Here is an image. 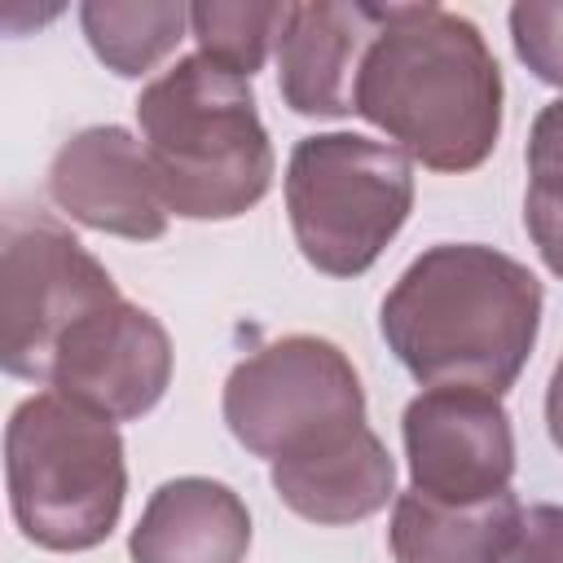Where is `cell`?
<instances>
[{"label":"cell","mask_w":563,"mask_h":563,"mask_svg":"<svg viewBox=\"0 0 563 563\" xmlns=\"http://www.w3.org/2000/svg\"><path fill=\"white\" fill-rule=\"evenodd\" d=\"M541 282L484 242L427 246L387 290L378 325L422 387L510 391L541 330Z\"/></svg>","instance_id":"cell-1"},{"label":"cell","mask_w":563,"mask_h":563,"mask_svg":"<svg viewBox=\"0 0 563 563\" xmlns=\"http://www.w3.org/2000/svg\"><path fill=\"white\" fill-rule=\"evenodd\" d=\"M356 114L431 172H475L501 136V66L479 26L440 4H387Z\"/></svg>","instance_id":"cell-2"},{"label":"cell","mask_w":563,"mask_h":563,"mask_svg":"<svg viewBox=\"0 0 563 563\" xmlns=\"http://www.w3.org/2000/svg\"><path fill=\"white\" fill-rule=\"evenodd\" d=\"M141 150L167 216L238 220L273 189V141L251 79L194 53L136 97Z\"/></svg>","instance_id":"cell-3"},{"label":"cell","mask_w":563,"mask_h":563,"mask_svg":"<svg viewBox=\"0 0 563 563\" xmlns=\"http://www.w3.org/2000/svg\"><path fill=\"white\" fill-rule=\"evenodd\" d=\"M4 484L13 523L31 545L53 554L97 550L123 515V440L110 418L62 391H35L9 413Z\"/></svg>","instance_id":"cell-4"},{"label":"cell","mask_w":563,"mask_h":563,"mask_svg":"<svg viewBox=\"0 0 563 563\" xmlns=\"http://www.w3.org/2000/svg\"><path fill=\"white\" fill-rule=\"evenodd\" d=\"M413 211V167L361 132L303 136L286 163V216L299 255L325 277H361Z\"/></svg>","instance_id":"cell-5"},{"label":"cell","mask_w":563,"mask_h":563,"mask_svg":"<svg viewBox=\"0 0 563 563\" xmlns=\"http://www.w3.org/2000/svg\"><path fill=\"white\" fill-rule=\"evenodd\" d=\"M220 409L246 453L295 462L365 427V387L339 343L286 334L233 365Z\"/></svg>","instance_id":"cell-6"},{"label":"cell","mask_w":563,"mask_h":563,"mask_svg":"<svg viewBox=\"0 0 563 563\" xmlns=\"http://www.w3.org/2000/svg\"><path fill=\"white\" fill-rule=\"evenodd\" d=\"M123 299L101 260L48 211L9 207L0 238V365L44 383L57 343L88 312Z\"/></svg>","instance_id":"cell-7"},{"label":"cell","mask_w":563,"mask_h":563,"mask_svg":"<svg viewBox=\"0 0 563 563\" xmlns=\"http://www.w3.org/2000/svg\"><path fill=\"white\" fill-rule=\"evenodd\" d=\"M409 488L444 506L510 493L515 431L501 396L484 387H422L400 418Z\"/></svg>","instance_id":"cell-8"},{"label":"cell","mask_w":563,"mask_h":563,"mask_svg":"<svg viewBox=\"0 0 563 563\" xmlns=\"http://www.w3.org/2000/svg\"><path fill=\"white\" fill-rule=\"evenodd\" d=\"M44 383L110 422H132L150 413L172 383V339L154 312L114 299L70 325Z\"/></svg>","instance_id":"cell-9"},{"label":"cell","mask_w":563,"mask_h":563,"mask_svg":"<svg viewBox=\"0 0 563 563\" xmlns=\"http://www.w3.org/2000/svg\"><path fill=\"white\" fill-rule=\"evenodd\" d=\"M48 198L84 229L128 242L167 233V207L154 189L141 141L119 123H97L62 141L48 163Z\"/></svg>","instance_id":"cell-10"},{"label":"cell","mask_w":563,"mask_h":563,"mask_svg":"<svg viewBox=\"0 0 563 563\" xmlns=\"http://www.w3.org/2000/svg\"><path fill=\"white\" fill-rule=\"evenodd\" d=\"M387 4L369 0H303L290 4L277 40V88L295 114H356L361 62L383 31Z\"/></svg>","instance_id":"cell-11"},{"label":"cell","mask_w":563,"mask_h":563,"mask_svg":"<svg viewBox=\"0 0 563 563\" xmlns=\"http://www.w3.org/2000/svg\"><path fill=\"white\" fill-rule=\"evenodd\" d=\"M246 550V501L229 484L202 475L158 484L128 537L132 563H242Z\"/></svg>","instance_id":"cell-12"},{"label":"cell","mask_w":563,"mask_h":563,"mask_svg":"<svg viewBox=\"0 0 563 563\" xmlns=\"http://www.w3.org/2000/svg\"><path fill=\"white\" fill-rule=\"evenodd\" d=\"M273 493L282 506H290L308 523L343 528L378 515L396 497V462L387 444L365 427L343 435L339 444L295 457V462H273L268 466Z\"/></svg>","instance_id":"cell-13"},{"label":"cell","mask_w":563,"mask_h":563,"mask_svg":"<svg viewBox=\"0 0 563 563\" xmlns=\"http://www.w3.org/2000/svg\"><path fill=\"white\" fill-rule=\"evenodd\" d=\"M519 497L501 493L479 506H444L422 493H400L387 528L396 563H493L519 528Z\"/></svg>","instance_id":"cell-14"},{"label":"cell","mask_w":563,"mask_h":563,"mask_svg":"<svg viewBox=\"0 0 563 563\" xmlns=\"http://www.w3.org/2000/svg\"><path fill=\"white\" fill-rule=\"evenodd\" d=\"M79 26L92 53L123 79L150 75L185 40L189 9L180 0H88Z\"/></svg>","instance_id":"cell-15"},{"label":"cell","mask_w":563,"mask_h":563,"mask_svg":"<svg viewBox=\"0 0 563 563\" xmlns=\"http://www.w3.org/2000/svg\"><path fill=\"white\" fill-rule=\"evenodd\" d=\"M290 18V4L282 0H198L189 4V31L198 40V53L220 62L224 70L251 79L273 44L282 40Z\"/></svg>","instance_id":"cell-16"},{"label":"cell","mask_w":563,"mask_h":563,"mask_svg":"<svg viewBox=\"0 0 563 563\" xmlns=\"http://www.w3.org/2000/svg\"><path fill=\"white\" fill-rule=\"evenodd\" d=\"M510 44L541 84L563 88V0H519L510 9Z\"/></svg>","instance_id":"cell-17"},{"label":"cell","mask_w":563,"mask_h":563,"mask_svg":"<svg viewBox=\"0 0 563 563\" xmlns=\"http://www.w3.org/2000/svg\"><path fill=\"white\" fill-rule=\"evenodd\" d=\"M493 563H563V506L541 501L519 515L515 537Z\"/></svg>","instance_id":"cell-18"},{"label":"cell","mask_w":563,"mask_h":563,"mask_svg":"<svg viewBox=\"0 0 563 563\" xmlns=\"http://www.w3.org/2000/svg\"><path fill=\"white\" fill-rule=\"evenodd\" d=\"M523 224L545 268L563 282V180H532L523 198Z\"/></svg>","instance_id":"cell-19"},{"label":"cell","mask_w":563,"mask_h":563,"mask_svg":"<svg viewBox=\"0 0 563 563\" xmlns=\"http://www.w3.org/2000/svg\"><path fill=\"white\" fill-rule=\"evenodd\" d=\"M528 176L532 180H563V97L550 101L528 132Z\"/></svg>","instance_id":"cell-20"},{"label":"cell","mask_w":563,"mask_h":563,"mask_svg":"<svg viewBox=\"0 0 563 563\" xmlns=\"http://www.w3.org/2000/svg\"><path fill=\"white\" fill-rule=\"evenodd\" d=\"M545 427H550V440L554 449L563 453V356L550 374V387H545Z\"/></svg>","instance_id":"cell-21"}]
</instances>
